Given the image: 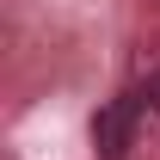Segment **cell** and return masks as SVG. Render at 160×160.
<instances>
[{
	"label": "cell",
	"mask_w": 160,
	"mask_h": 160,
	"mask_svg": "<svg viewBox=\"0 0 160 160\" xmlns=\"http://www.w3.org/2000/svg\"><path fill=\"white\" fill-rule=\"evenodd\" d=\"M142 105H148V92H123V99H111L99 117H92V148H99V160H123L129 154Z\"/></svg>",
	"instance_id": "1"
},
{
	"label": "cell",
	"mask_w": 160,
	"mask_h": 160,
	"mask_svg": "<svg viewBox=\"0 0 160 160\" xmlns=\"http://www.w3.org/2000/svg\"><path fill=\"white\" fill-rule=\"evenodd\" d=\"M148 105H160V80H154V86H148Z\"/></svg>",
	"instance_id": "2"
}]
</instances>
